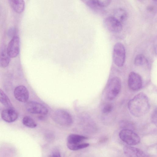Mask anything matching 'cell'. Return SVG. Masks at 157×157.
<instances>
[{
	"label": "cell",
	"mask_w": 157,
	"mask_h": 157,
	"mask_svg": "<svg viewBox=\"0 0 157 157\" xmlns=\"http://www.w3.org/2000/svg\"><path fill=\"white\" fill-rule=\"evenodd\" d=\"M90 7L94 9H100L106 7L110 3L111 0H85Z\"/></svg>",
	"instance_id": "4fadbf2b"
},
{
	"label": "cell",
	"mask_w": 157,
	"mask_h": 157,
	"mask_svg": "<svg viewBox=\"0 0 157 157\" xmlns=\"http://www.w3.org/2000/svg\"><path fill=\"white\" fill-rule=\"evenodd\" d=\"M124 154L127 156L132 157H144L145 153L141 150L129 146H125L123 148Z\"/></svg>",
	"instance_id": "7c38bea8"
},
{
	"label": "cell",
	"mask_w": 157,
	"mask_h": 157,
	"mask_svg": "<svg viewBox=\"0 0 157 157\" xmlns=\"http://www.w3.org/2000/svg\"><path fill=\"white\" fill-rule=\"evenodd\" d=\"M13 10L16 13H21L24 11L25 3L24 0H8Z\"/></svg>",
	"instance_id": "5bb4252c"
},
{
	"label": "cell",
	"mask_w": 157,
	"mask_h": 157,
	"mask_svg": "<svg viewBox=\"0 0 157 157\" xmlns=\"http://www.w3.org/2000/svg\"><path fill=\"white\" fill-rule=\"evenodd\" d=\"M119 136L122 141L129 145H136L140 142V137L132 130L123 129L120 132Z\"/></svg>",
	"instance_id": "277c9868"
},
{
	"label": "cell",
	"mask_w": 157,
	"mask_h": 157,
	"mask_svg": "<svg viewBox=\"0 0 157 157\" xmlns=\"http://www.w3.org/2000/svg\"><path fill=\"white\" fill-rule=\"evenodd\" d=\"M88 137L84 136L75 134L69 135L67 138V144H80Z\"/></svg>",
	"instance_id": "9a60e30c"
},
{
	"label": "cell",
	"mask_w": 157,
	"mask_h": 157,
	"mask_svg": "<svg viewBox=\"0 0 157 157\" xmlns=\"http://www.w3.org/2000/svg\"><path fill=\"white\" fill-rule=\"evenodd\" d=\"M121 86V81L119 77L112 78L107 83L105 89V94L107 99L111 100L116 98L120 91Z\"/></svg>",
	"instance_id": "7a4b0ae2"
},
{
	"label": "cell",
	"mask_w": 157,
	"mask_h": 157,
	"mask_svg": "<svg viewBox=\"0 0 157 157\" xmlns=\"http://www.w3.org/2000/svg\"><path fill=\"white\" fill-rule=\"evenodd\" d=\"M1 117L4 121L11 123L15 121L18 118V113L13 107H7L3 109L1 113Z\"/></svg>",
	"instance_id": "30bf717a"
},
{
	"label": "cell",
	"mask_w": 157,
	"mask_h": 157,
	"mask_svg": "<svg viewBox=\"0 0 157 157\" xmlns=\"http://www.w3.org/2000/svg\"><path fill=\"white\" fill-rule=\"evenodd\" d=\"M113 57V62L117 66L121 67L123 66L125 57V50L121 43L118 42L114 45Z\"/></svg>",
	"instance_id": "3957f363"
},
{
	"label": "cell",
	"mask_w": 157,
	"mask_h": 157,
	"mask_svg": "<svg viewBox=\"0 0 157 157\" xmlns=\"http://www.w3.org/2000/svg\"><path fill=\"white\" fill-rule=\"evenodd\" d=\"M10 57L8 55L7 49L3 48L0 52V67H6L9 65Z\"/></svg>",
	"instance_id": "e0dca14e"
},
{
	"label": "cell",
	"mask_w": 157,
	"mask_h": 157,
	"mask_svg": "<svg viewBox=\"0 0 157 157\" xmlns=\"http://www.w3.org/2000/svg\"><path fill=\"white\" fill-rule=\"evenodd\" d=\"M128 106L132 114L136 117H140L147 113L150 105L147 96L144 93L141 92L129 100Z\"/></svg>",
	"instance_id": "6da1fadb"
},
{
	"label": "cell",
	"mask_w": 157,
	"mask_h": 157,
	"mask_svg": "<svg viewBox=\"0 0 157 157\" xmlns=\"http://www.w3.org/2000/svg\"><path fill=\"white\" fill-rule=\"evenodd\" d=\"M104 24L109 31L113 33H119L122 29V24L113 16L106 17Z\"/></svg>",
	"instance_id": "8992f818"
},
{
	"label": "cell",
	"mask_w": 157,
	"mask_h": 157,
	"mask_svg": "<svg viewBox=\"0 0 157 157\" xmlns=\"http://www.w3.org/2000/svg\"><path fill=\"white\" fill-rule=\"evenodd\" d=\"M128 85L129 88L132 90L137 91L140 90L142 86L141 77L135 72H131L128 77Z\"/></svg>",
	"instance_id": "ba28073f"
},
{
	"label": "cell",
	"mask_w": 157,
	"mask_h": 157,
	"mask_svg": "<svg viewBox=\"0 0 157 157\" xmlns=\"http://www.w3.org/2000/svg\"><path fill=\"white\" fill-rule=\"evenodd\" d=\"M152 0L154 2H156L157 1V0Z\"/></svg>",
	"instance_id": "484cf974"
},
{
	"label": "cell",
	"mask_w": 157,
	"mask_h": 157,
	"mask_svg": "<svg viewBox=\"0 0 157 157\" xmlns=\"http://www.w3.org/2000/svg\"><path fill=\"white\" fill-rule=\"evenodd\" d=\"M113 16L122 24L127 20L128 14L125 10L120 8L115 10Z\"/></svg>",
	"instance_id": "2e32d148"
},
{
	"label": "cell",
	"mask_w": 157,
	"mask_h": 157,
	"mask_svg": "<svg viewBox=\"0 0 157 157\" xmlns=\"http://www.w3.org/2000/svg\"><path fill=\"white\" fill-rule=\"evenodd\" d=\"M51 156L52 157L61 156L59 152L57 150H54L53 151Z\"/></svg>",
	"instance_id": "d4e9b609"
},
{
	"label": "cell",
	"mask_w": 157,
	"mask_h": 157,
	"mask_svg": "<svg viewBox=\"0 0 157 157\" xmlns=\"http://www.w3.org/2000/svg\"><path fill=\"white\" fill-rule=\"evenodd\" d=\"M0 102L5 106L10 107L12 106V105L7 96L4 91L0 89Z\"/></svg>",
	"instance_id": "ac0fdd59"
},
{
	"label": "cell",
	"mask_w": 157,
	"mask_h": 157,
	"mask_svg": "<svg viewBox=\"0 0 157 157\" xmlns=\"http://www.w3.org/2000/svg\"><path fill=\"white\" fill-rule=\"evenodd\" d=\"M151 119L152 122L156 125L157 124V110L156 109L152 113Z\"/></svg>",
	"instance_id": "cb8c5ba5"
},
{
	"label": "cell",
	"mask_w": 157,
	"mask_h": 157,
	"mask_svg": "<svg viewBox=\"0 0 157 157\" xmlns=\"http://www.w3.org/2000/svg\"><path fill=\"white\" fill-rule=\"evenodd\" d=\"M53 118L56 122L63 126H70L73 122V119L70 114L67 111L62 109L56 111L53 114Z\"/></svg>",
	"instance_id": "5b68a950"
},
{
	"label": "cell",
	"mask_w": 157,
	"mask_h": 157,
	"mask_svg": "<svg viewBox=\"0 0 157 157\" xmlns=\"http://www.w3.org/2000/svg\"><path fill=\"white\" fill-rule=\"evenodd\" d=\"M20 39L19 37L15 35L9 42L7 48V53L11 58L16 57L19 52Z\"/></svg>",
	"instance_id": "9c48e42d"
},
{
	"label": "cell",
	"mask_w": 157,
	"mask_h": 157,
	"mask_svg": "<svg viewBox=\"0 0 157 157\" xmlns=\"http://www.w3.org/2000/svg\"><path fill=\"white\" fill-rule=\"evenodd\" d=\"M112 105L110 104L106 105L103 108L102 111L104 113H108L111 112L113 109Z\"/></svg>",
	"instance_id": "603a6c76"
},
{
	"label": "cell",
	"mask_w": 157,
	"mask_h": 157,
	"mask_svg": "<svg viewBox=\"0 0 157 157\" xmlns=\"http://www.w3.org/2000/svg\"><path fill=\"white\" fill-rule=\"evenodd\" d=\"M25 108L28 112L31 113L46 115L48 113V110L45 106L36 101L27 102L25 104Z\"/></svg>",
	"instance_id": "52a82bcc"
},
{
	"label": "cell",
	"mask_w": 157,
	"mask_h": 157,
	"mask_svg": "<svg viewBox=\"0 0 157 157\" xmlns=\"http://www.w3.org/2000/svg\"><path fill=\"white\" fill-rule=\"evenodd\" d=\"M147 60L142 54H139L135 57L134 60L135 65L137 66H141L147 63Z\"/></svg>",
	"instance_id": "ffe728a7"
},
{
	"label": "cell",
	"mask_w": 157,
	"mask_h": 157,
	"mask_svg": "<svg viewBox=\"0 0 157 157\" xmlns=\"http://www.w3.org/2000/svg\"><path fill=\"white\" fill-rule=\"evenodd\" d=\"M15 98L18 101L26 102L29 98V93L27 88L23 85L19 86L15 88L14 91Z\"/></svg>",
	"instance_id": "8fae6325"
},
{
	"label": "cell",
	"mask_w": 157,
	"mask_h": 157,
	"mask_svg": "<svg viewBox=\"0 0 157 157\" xmlns=\"http://www.w3.org/2000/svg\"><path fill=\"white\" fill-rule=\"evenodd\" d=\"M22 123L25 126L33 128L37 126V124L34 120L29 116H26L23 118Z\"/></svg>",
	"instance_id": "d6986e66"
},
{
	"label": "cell",
	"mask_w": 157,
	"mask_h": 157,
	"mask_svg": "<svg viewBox=\"0 0 157 157\" xmlns=\"http://www.w3.org/2000/svg\"><path fill=\"white\" fill-rule=\"evenodd\" d=\"M131 124L129 122L124 121H122L120 123V125L123 129H131L132 128Z\"/></svg>",
	"instance_id": "7402d4cb"
},
{
	"label": "cell",
	"mask_w": 157,
	"mask_h": 157,
	"mask_svg": "<svg viewBox=\"0 0 157 157\" xmlns=\"http://www.w3.org/2000/svg\"><path fill=\"white\" fill-rule=\"evenodd\" d=\"M89 146L88 143H80L76 144H67L68 148L73 151H76L87 147Z\"/></svg>",
	"instance_id": "44dd1931"
}]
</instances>
